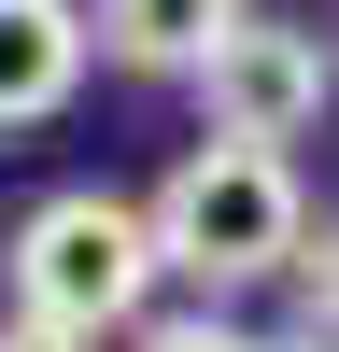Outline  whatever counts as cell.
Instances as JSON below:
<instances>
[{
    "mask_svg": "<svg viewBox=\"0 0 339 352\" xmlns=\"http://www.w3.org/2000/svg\"><path fill=\"white\" fill-rule=\"evenodd\" d=\"M127 352H269V338H240L226 310H156V324H141Z\"/></svg>",
    "mask_w": 339,
    "mask_h": 352,
    "instance_id": "cell-6",
    "label": "cell"
},
{
    "mask_svg": "<svg viewBox=\"0 0 339 352\" xmlns=\"http://www.w3.org/2000/svg\"><path fill=\"white\" fill-rule=\"evenodd\" d=\"M226 28H240V0H99V43L127 71H184V85L226 56Z\"/></svg>",
    "mask_w": 339,
    "mask_h": 352,
    "instance_id": "cell-5",
    "label": "cell"
},
{
    "mask_svg": "<svg viewBox=\"0 0 339 352\" xmlns=\"http://www.w3.org/2000/svg\"><path fill=\"white\" fill-rule=\"evenodd\" d=\"M85 43H99V14H85V0H0V127H43V113H71Z\"/></svg>",
    "mask_w": 339,
    "mask_h": 352,
    "instance_id": "cell-4",
    "label": "cell"
},
{
    "mask_svg": "<svg viewBox=\"0 0 339 352\" xmlns=\"http://www.w3.org/2000/svg\"><path fill=\"white\" fill-rule=\"evenodd\" d=\"M0 268H14V324H56V338H141L156 324V212H141V197H113V184H56L43 212L14 226V254H0Z\"/></svg>",
    "mask_w": 339,
    "mask_h": 352,
    "instance_id": "cell-1",
    "label": "cell"
},
{
    "mask_svg": "<svg viewBox=\"0 0 339 352\" xmlns=\"http://www.w3.org/2000/svg\"><path fill=\"white\" fill-rule=\"evenodd\" d=\"M0 352H85V338H56V324H0Z\"/></svg>",
    "mask_w": 339,
    "mask_h": 352,
    "instance_id": "cell-8",
    "label": "cell"
},
{
    "mask_svg": "<svg viewBox=\"0 0 339 352\" xmlns=\"http://www.w3.org/2000/svg\"><path fill=\"white\" fill-rule=\"evenodd\" d=\"M198 113H212V141H254V155L311 141V113H325V43H311V28L240 14V28H226V56L198 71Z\"/></svg>",
    "mask_w": 339,
    "mask_h": 352,
    "instance_id": "cell-3",
    "label": "cell"
},
{
    "mask_svg": "<svg viewBox=\"0 0 339 352\" xmlns=\"http://www.w3.org/2000/svg\"><path fill=\"white\" fill-rule=\"evenodd\" d=\"M269 352H339V338H269Z\"/></svg>",
    "mask_w": 339,
    "mask_h": 352,
    "instance_id": "cell-9",
    "label": "cell"
},
{
    "mask_svg": "<svg viewBox=\"0 0 339 352\" xmlns=\"http://www.w3.org/2000/svg\"><path fill=\"white\" fill-rule=\"evenodd\" d=\"M297 296H311V338H339V226L297 254Z\"/></svg>",
    "mask_w": 339,
    "mask_h": 352,
    "instance_id": "cell-7",
    "label": "cell"
},
{
    "mask_svg": "<svg viewBox=\"0 0 339 352\" xmlns=\"http://www.w3.org/2000/svg\"><path fill=\"white\" fill-rule=\"evenodd\" d=\"M156 254L198 282V296H240V282L297 268V254H311L297 155H254V141H198V155L156 184Z\"/></svg>",
    "mask_w": 339,
    "mask_h": 352,
    "instance_id": "cell-2",
    "label": "cell"
}]
</instances>
